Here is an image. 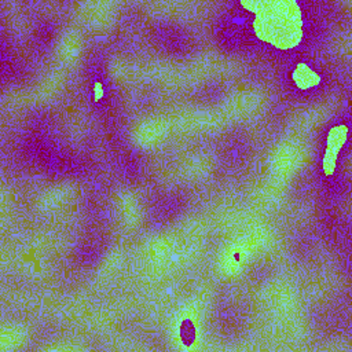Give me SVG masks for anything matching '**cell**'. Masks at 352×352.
Instances as JSON below:
<instances>
[{"label": "cell", "instance_id": "4", "mask_svg": "<svg viewBox=\"0 0 352 352\" xmlns=\"http://www.w3.org/2000/svg\"><path fill=\"white\" fill-rule=\"evenodd\" d=\"M103 96V85L99 81H95L94 84V100L98 102Z\"/></svg>", "mask_w": 352, "mask_h": 352}, {"label": "cell", "instance_id": "3", "mask_svg": "<svg viewBox=\"0 0 352 352\" xmlns=\"http://www.w3.org/2000/svg\"><path fill=\"white\" fill-rule=\"evenodd\" d=\"M293 80L294 82L301 88V89H307L315 84L319 82V77L318 74L308 67L305 63H300L294 72H293Z\"/></svg>", "mask_w": 352, "mask_h": 352}, {"label": "cell", "instance_id": "2", "mask_svg": "<svg viewBox=\"0 0 352 352\" xmlns=\"http://www.w3.org/2000/svg\"><path fill=\"white\" fill-rule=\"evenodd\" d=\"M348 135V128L344 124L336 125L329 131L327 140H326V151L323 155L322 166L326 176H331L336 168V160L337 154L341 148V146L345 143Z\"/></svg>", "mask_w": 352, "mask_h": 352}, {"label": "cell", "instance_id": "1", "mask_svg": "<svg viewBox=\"0 0 352 352\" xmlns=\"http://www.w3.org/2000/svg\"><path fill=\"white\" fill-rule=\"evenodd\" d=\"M264 10L254 11V29L263 41L279 48H290L301 40V15L296 1H264Z\"/></svg>", "mask_w": 352, "mask_h": 352}]
</instances>
